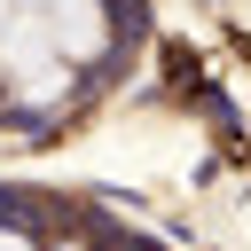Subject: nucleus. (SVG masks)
<instances>
[{"label":"nucleus","instance_id":"f257e3e1","mask_svg":"<svg viewBox=\"0 0 251 251\" xmlns=\"http://www.w3.org/2000/svg\"><path fill=\"white\" fill-rule=\"evenodd\" d=\"M0 78H16V102H55L71 86V63L55 55V39H47L39 16H16L0 31Z\"/></svg>","mask_w":251,"mask_h":251},{"label":"nucleus","instance_id":"f03ea898","mask_svg":"<svg viewBox=\"0 0 251 251\" xmlns=\"http://www.w3.org/2000/svg\"><path fill=\"white\" fill-rule=\"evenodd\" d=\"M47 39H55V55L63 63H86V55H102V39H110V24H102V0H47Z\"/></svg>","mask_w":251,"mask_h":251},{"label":"nucleus","instance_id":"7ed1b4c3","mask_svg":"<svg viewBox=\"0 0 251 251\" xmlns=\"http://www.w3.org/2000/svg\"><path fill=\"white\" fill-rule=\"evenodd\" d=\"M0 251H31V243H24V235H16V227H0Z\"/></svg>","mask_w":251,"mask_h":251}]
</instances>
